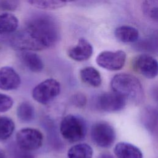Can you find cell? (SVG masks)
I'll use <instances>...</instances> for the list:
<instances>
[{"instance_id": "obj_17", "label": "cell", "mask_w": 158, "mask_h": 158, "mask_svg": "<svg viewBox=\"0 0 158 158\" xmlns=\"http://www.w3.org/2000/svg\"><path fill=\"white\" fill-rule=\"evenodd\" d=\"M93 148L87 143L75 144L67 152L68 158H93Z\"/></svg>"}, {"instance_id": "obj_6", "label": "cell", "mask_w": 158, "mask_h": 158, "mask_svg": "<svg viewBox=\"0 0 158 158\" xmlns=\"http://www.w3.org/2000/svg\"><path fill=\"white\" fill-rule=\"evenodd\" d=\"M17 146L27 151L38 149L43 143V135L38 129L33 128H23L16 134Z\"/></svg>"}, {"instance_id": "obj_22", "label": "cell", "mask_w": 158, "mask_h": 158, "mask_svg": "<svg viewBox=\"0 0 158 158\" xmlns=\"http://www.w3.org/2000/svg\"><path fill=\"white\" fill-rule=\"evenodd\" d=\"M143 123L148 129L153 132L157 129V110L152 107H148L144 110Z\"/></svg>"}, {"instance_id": "obj_14", "label": "cell", "mask_w": 158, "mask_h": 158, "mask_svg": "<svg viewBox=\"0 0 158 158\" xmlns=\"http://www.w3.org/2000/svg\"><path fill=\"white\" fill-rule=\"evenodd\" d=\"M115 38L124 43H135L138 40V30L130 25H120L117 27L114 31Z\"/></svg>"}, {"instance_id": "obj_27", "label": "cell", "mask_w": 158, "mask_h": 158, "mask_svg": "<svg viewBox=\"0 0 158 158\" xmlns=\"http://www.w3.org/2000/svg\"><path fill=\"white\" fill-rule=\"evenodd\" d=\"M97 158H115V157L113 156V155H112L109 152H102L98 156Z\"/></svg>"}, {"instance_id": "obj_12", "label": "cell", "mask_w": 158, "mask_h": 158, "mask_svg": "<svg viewBox=\"0 0 158 158\" xmlns=\"http://www.w3.org/2000/svg\"><path fill=\"white\" fill-rule=\"evenodd\" d=\"M19 57L23 64L30 71L39 73L43 70L44 64L41 58L33 51H22Z\"/></svg>"}, {"instance_id": "obj_18", "label": "cell", "mask_w": 158, "mask_h": 158, "mask_svg": "<svg viewBox=\"0 0 158 158\" xmlns=\"http://www.w3.org/2000/svg\"><path fill=\"white\" fill-rule=\"evenodd\" d=\"M35 110L33 105L27 101L21 102L17 108V116L22 122L28 123L33 120Z\"/></svg>"}, {"instance_id": "obj_3", "label": "cell", "mask_w": 158, "mask_h": 158, "mask_svg": "<svg viewBox=\"0 0 158 158\" xmlns=\"http://www.w3.org/2000/svg\"><path fill=\"white\" fill-rule=\"evenodd\" d=\"M87 124L80 115L68 114L61 120L59 131L62 138L70 143H76L83 139L87 133Z\"/></svg>"}, {"instance_id": "obj_7", "label": "cell", "mask_w": 158, "mask_h": 158, "mask_svg": "<svg viewBox=\"0 0 158 158\" xmlns=\"http://www.w3.org/2000/svg\"><path fill=\"white\" fill-rule=\"evenodd\" d=\"M127 55L125 51H104L96 58V64L101 67L108 70L115 71L122 69L126 61Z\"/></svg>"}, {"instance_id": "obj_15", "label": "cell", "mask_w": 158, "mask_h": 158, "mask_svg": "<svg viewBox=\"0 0 158 158\" xmlns=\"http://www.w3.org/2000/svg\"><path fill=\"white\" fill-rule=\"evenodd\" d=\"M80 77L85 83L94 88L99 87L102 83L99 72L93 67H86L81 69Z\"/></svg>"}, {"instance_id": "obj_11", "label": "cell", "mask_w": 158, "mask_h": 158, "mask_svg": "<svg viewBox=\"0 0 158 158\" xmlns=\"http://www.w3.org/2000/svg\"><path fill=\"white\" fill-rule=\"evenodd\" d=\"M93 52V48L91 43L83 38L78 39L76 45L69 49V57L75 61H85L89 59Z\"/></svg>"}, {"instance_id": "obj_25", "label": "cell", "mask_w": 158, "mask_h": 158, "mask_svg": "<svg viewBox=\"0 0 158 158\" xmlns=\"http://www.w3.org/2000/svg\"><path fill=\"white\" fill-rule=\"evenodd\" d=\"M19 5L20 0H0V7L4 10H15Z\"/></svg>"}, {"instance_id": "obj_24", "label": "cell", "mask_w": 158, "mask_h": 158, "mask_svg": "<svg viewBox=\"0 0 158 158\" xmlns=\"http://www.w3.org/2000/svg\"><path fill=\"white\" fill-rule=\"evenodd\" d=\"M70 102L76 107H83L86 105L87 99L86 96L82 93H77L71 96Z\"/></svg>"}, {"instance_id": "obj_4", "label": "cell", "mask_w": 158, "mask_h": 158, "mask_svg": "<svg viewBox=\"0 0 158 158\" xmlns=\"http://www.w3.org/2000/svg\"><path fill=\"white\" fill-rule=\"evenodd\" d=\"M90 135L93 142L102 148L110 147L116 138L114 128L106 121L95 122L91 127Z\"/></svg>"}, {"instance_id": "obj_26", "label": "cell", "mask_w": 158, "mask_h": 158, "mask_svg": "<svg viewBox=\"0 0 158 158\" xmlns=\"http://www.w3.org/2000/svg\"><path fill=\"white\" fill-rule=\"evenodd\" d=\"M14 158H34V157L29 151H24L17 146L14 151Z\"/></svg>"}, {"instance_id": "obj_10", "label": "cell", "mask_w": 158, "mask_h": 158, "mask_svg": "<svg viewBox=\"0 0 158 158\" xmlns=\"http://www.w3.org/2000/svg\"><path fill=\"white\" fill-rule=\"evenodd\" d=\"M21 83V78L18 73L11 67L4 66L0 68V89L5 91L17 89Z\"/></svg>"}, {"instance_id": "obj_23", "label": "cell", "mask_w": 158, "mask_h": 158, "mask_svg": "<svg viewBox=\"0 0 158 158\" xmlns=\"http://www.w3.org/2000/svg\"><path fill=\"white\" fill-rule=\"evenodd\" d=\"M14 104L13 99L6 94L0 93V112H6L11 109Z\"/></svg>"}, {"instance_id": "obj_9", "label": "cell", "mask_w": 158, "mask_h": 158, "mask_svg": "<svg viewBox=\"0 0 158 158\" xmlns=\"http://www.w3.org/2000/svg\"><path fill=\"white\" fill-rule=\"evenodd\" d=\"M133 68L146 78L152 79L158 73L157 60L148 54H141L136 57L133 61Z\"/></svg>"}, {"instance_id": "obj_16", "label": "cell", "mask_w": 158, "mask_h": 158, "mask_svg": "<svg viewBox=\"0 0 158 158\" xmlns=\"http://www.w3.org/2000/svg\"><path fill=\"white\" fill-rule=\"evenodd\" d=\"M19 20L13 14L8 12L0 14V34H9L16 31Z\"/></svg>"}, {"instance_id": "obj_5", "label": "cell", "mask_w": 158, "mask_h": 158, "mask_svg": "<svg viewBox=\"0 0 158 158\" xmlns=\"http://www.w3.org/2000/svg\"><path fill=\"white\" fill-rule=\"evenodd\" d=\"M60 85L56 79L48 78L38 83L32 91L34 100L41 104H47L60 93Z\"/></svg>"}, {"instance_id": "obj_19", "label": "cell", "mask_w": 158, "mask_h": 158, "mask_svg": "<svg viewBox=\"0 0 158 158\" xmlns=\"http://www.w3.org/2000/svg\"><path fill=\"white\" fill-rule=\"evenodd\" d=\"M15 130V123L9 117L0 116V141L7 139Z\"/></svg>"}, {"instance_id": "obj_28", "label": "cell", "mask_w": 158, "mask_h": 158, "mask_svg": "<svg viewBox=\"0 0 158 158\" xmlns=\"http://www.w3.org/2000/svg\"><path fill=\"white\" fill-rule=\"evenodd\" d=\"M0 158H6V154H4V152L0 149Z\"/></svg>"}, {"instance_id": "obj_1", "label": "cell", "mask_w": 158, "mask_h": 158, "mask_svg": "<svg viewBox=\"0 0 158 158\" xmlns=\"http://www.w3.org/2000/svg\"><path fill=\"white\" fill-rule=\"evenodd\" d=\"M60 30L51 16L38 14L31 17L24 27L10 39L11 47L19 51H41L53 46L59 40Z\"/></svg>"}, {"instance_id": "obj_8", "label": "cell", "mask_w": 158, "mask_h": 158, "mask_svg": "<svg viewBox=\"0 0 158 158\" xmlns=\"http://www.w3.org/2000/svg\"><path fill=\"white\" fill-rule=\"evenodd\" d=\"M126 104V100L115 92H105L98 96L95 106L101 111L115 112L122 110Z\"/></svg>"}, {"instance_id": "obj_21", "label": "cell", "mask_w": 158, "mask_h": 158, "mask_svg": "<svg viewBox=\"0 0 158 158\" xmlns=\"http://www.w3.org/2000/svg\"><path fill=\"white\" fill-rule=\"evenodd\" d=\"M144 14L151 20L157 21L158 0H144L142 4Z\"/></svg>"}, {"instance_id": "obj_13", "label": "cell", "mask_w": 158, "mask_h": 158, "mask_svg": "<svg viewBox=\"0 0 158 158\" xmlns=\"http://www.w3.org/2000/svg\"><path fill=\"white\" fill-rule=\"evenodd\" d=\"M114 152L117 158H143L140 149L127 142H119L116 144Z\"/></svg>"}, {"instance_id": "obj_20", "label": "cell", "mask_w": 158, "mask_h": 158, "mask_svg": "<svg viewBox=\"0 0 158 158\" xmlns=\"http://www.w3.org/2000/svg\"><path fill=\"white\" fill-rule=\"evenodd\" d=\"M28 4L41 9H56L65 5L60 0H25Z\"/></svg>"}, {"instance_id": "obj_29", "label": "cell", "mask_w": 158, "mask_h": 158, "mask_svg": "<svg viewBox=\"0 0 158 158\" xmlns=\"http://www.w3.org/2000/svg\"><path fill=\"white\" fill-rule=\"evenodd\" d=\"M60 1H62L63 2H64V3H67V2H74V1H77V0H60Z\"/></svg>"}, {"instance_id": "obj_2", "label": "cell", "mask_w": 158, "mask_h": 158, "mask_svg": "<svg viewBox=\"0 0 158 158\" xmlns=\"http://www.w3.org/2000/svg\"><path fill=\"white\" fill-rule=\"evenodd\" d=\"M110 86L114 92L118 94L134 104H139L144 98L143 85L135 76L127 73L115 75L110 81Z\"/></svg>"}]
</instances>
